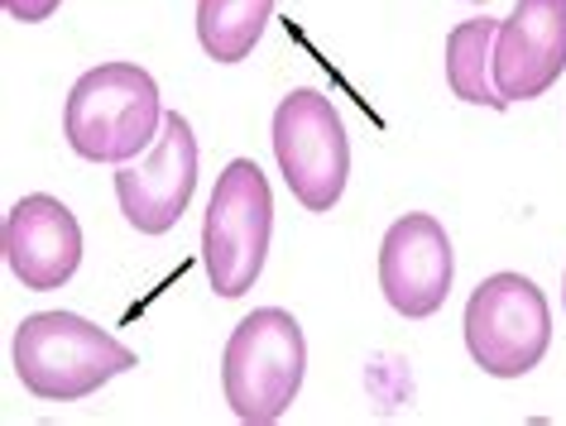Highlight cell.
I'll list each match as a JSON object with an SVG mask.
<instances>
[{"mask_svg": "<svg viewBox=\"0 0 566 426\" xmlns=\"http://www.w3.org/2000/svg\"><path fill=\"white\" fill-rule=\"evenodd\" d=\"M20 383L34 397L49 403H77L92 397L102 383L116 374H130L139 364L130 345H120L116 336H106L102 326H92L77 311H34L20 321L15 345H10Z\"/></svg>", "mask_w": 566, "mask_h": 426, "instance_id": "cell-1", "label": "cell"}, {"mask_svg": "<svg viewBox=\"0 0 566 426\" xmlns=\"http://www.w3.org/2000/svg\"><path fill=\"white\" fill-rule=\"evenodd\" d=\"M164 130L159 82L135 63H102L82 73L63 106V135L92 163H130Z\"/></svg>", "mask_w": 566, "mask_h": 426, "instance_id": "cell-2", "label": "cell"}, {"mask_svg": "<svg viewBox=\"0 0 566 426\" xmlns=\"http://www.w3.org/2000/svg\"><path fill=\"white\" fill-rule=\"evenodd\" d=\"M307 374L303 326L283 307H260L231 331L221 354V388L240 422L269 426L293 407Z\"/></svg>", "mask_w": 566, "mask_h": 426, "instance_id": "cell-3", "label": "cell"}, {"mask_svg": "<svg viewBox=\"0 0 566 426\" xmlns=\"http://www.w3.org/2000/svg\"><path fill=\"white\" fill-rule=\"evenodd\" d=\"M274 235V192L254 159H231L202 216V268L217 297H245L264 274Z\"/></svg>", "mask_w": 566, "mask_h": 426, "instance_id": "cell-4", "label": "cell"}, {"mask_svg": "<svg viewBox=\"0 0 566 426\" xmlns=\"http://www.w3.org/2000/svg\"><path fill=\"white\" fill-rule=\"evenodd\" d=\"M552 311L533 278L490 274L465 302V350L490 379H523L543 364Z\"/></svg>", "mask_w": 566, "mask_h": 426, "instance_id": "cell-5", "label": "cell"}, {"mask_svg": "<svg viewBox=\"0 0 566 426\" xmlns=\"http://www.w3.org/2000/svg\"><path fill=\"white\" fill-rule=\"evenodd\" d=\"M274 159L289 192L307 211H332L350 178V139L332 96L313 87L289 92L274 110Z\"/></svg>", "mask_w": 566, "mask_h": 426, "instance_id": "cell-6", "label": "cell"}, {"mask_svg": "<svg viewBox=\"0 0 566 426\" xmlns=\"http://www.w3.org/2000/svg\"><path fill=\"white\" fill-rule=\"evenodd\" d=\"M192 188H197L192 125L182 120L178 110H168L149 159L145 163H120V173H116L120 216L130 221L139 235H168L182 211H188Z\"/></svg>", "mask_w": 566, "mask_h": 426, "instance_id": "cell-7", "label": "cell"}, {"mask_svg": "<svg viewBox=\"0 0 566 426\" xmlns=\"http://www.w3.org/2000/svg\"><path fill=\"white\" fill-rule=\"evenodd\" d=\"M451 274H457V259H451V239L437 216L408 211V216H399L385 231V245H379V288H385L389 307L399 317L408 321L432 317L451 292Z\"/></svg>", "mask_w": 566, "mask_h": 426, "instance_id": "cell-8", "label": "cell"}, {"mask_svg": "<svg viewBox=\"0 0 566 426\" xmlns=\"http://www.w3.org/2000/svg\"><path fill=\"white\" fill-rule=\"evenodd\" d=\"M6 264L24 288L49 292L63 288L82 264V225L59 196L49 192H30L10 206L6 216V235H0Z\"/></svg>", "mask_w": 566, "mask_h": 426, "instance_id": "cell-9", "label": "cell"}, {"mask_svg": "<svg viewBox=\"0 0 566 426\" xmlns=\"http://www.w3.org/2000/svg\"><path fill=\"white\" fill-rule=\"evenodd\" d=\"M566 67V0H518L494 34V82L509 106L543 96Z\"/></svg>", "mask_w": 566, "mask_h": 426, "instance_id": "cell-10", "label": "cell"}, {"mask_svg": "<svg viewBox=\"0 0 566 426\" xmlns=\"http://www.w3.org/2000/svg\"><path fill=\"white\" fill-rule=\"evenodd\" d=\"M494 34H500V24L485 15L461 20L447 34V87L471 106L509 110V102L500 96V82H494Z\"/></svg>", "mask_w": 566, "mask_h": 426, "instance_id": "cell-11", "label": "cell"}, {"mask_svg": "<svg viewBox=\"0 0 566 426\" xmlns=\"http://www.w3.org/2000/svg\"><path fill=\"white\" fill-rule=\"evenodd\" d=\"M269 15H274V0H197V39L207 58L240 63L260 44Z\"/></svg>", "mask_w": 566, "mask_h": 426, "instance_id": "cell-12", "label": "cell"}, {"mask_svg": "<svg viewBox=\"0 0 566 426\" xmlns=\"http://www.w3.org/2000/svg\"><path fill=\"white\" fill-rule=\"evenodd\" d=\"M59 6H63V0H6V10H10V15H15V20H24V24L49 20Z\"/></svg>", "mask_w": 566, "mask_h": 426, "instance_id": "cell-13", "label": "cell"}, {"mask_svg": "<svg viewBox=\"0 0 566 426\" xmlns=\"http://www.w3.org/2000/svg\"><path fill=\"white\" fill-rule=\"evenodd\" d=\"M562 302H566V283H562Z\"/></svg>", "mask_w": 566, "mask_h": 426, "instance_id": "cell-14", "label": "cell"}]
</instances>
